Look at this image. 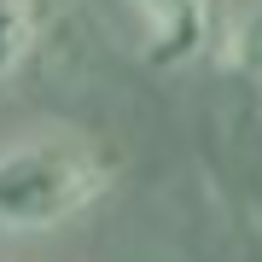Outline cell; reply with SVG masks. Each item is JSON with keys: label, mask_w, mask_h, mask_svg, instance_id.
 I'll list each match as a JSON object with an SVG mask.
<instances>
[{"label": "cell", "mask_w": 262, "mask_h": 262, "mask_svg": "<svg viewBox=\"0 0 262 262\" xmlns=\"http://www.w3.org/2000/svg\"><path fill=\"white\" fill-rule=\"evenodd\" d=\"M105 192V163L82 140H18L0 151V227L41 233Z\"/></svg>", "instance_id": "obj_1"}, {"label": "cell", "mask_w": 262, "mask_h": 262, "mask_svg": "<svg viewBox=\"0 0 262 262\" xmlns=\"http://www.w3.org/2000/svg\"><path fill=\"white\" fill-rule=\"evenodd\" d=\"M134 6L151 24V35H158V58L192 53L210 29V0H134Z\"/></svg>", "instance_id": "obj_2"}, {"label": "cell", "mask_w": 262, "mask_h": 262, "mask_svg": "<svg viewBox=\"0 0 262 262\" xmlns=\"http://www.w3.org/2000/svg\"><path fill=\"white\" fill-rule=\"evenodd\" d=\"M35 47V0H0V76H12Z\"/></svg>", "instance_id": "obj_3"}, {"label": "cell", "mask_w": 262, "mask_h": 262, "mask_svg": "<svg viewBox=\"0 0 262 262\" xmlns=\"http://www.w3.org/2000/svg\"><path fill=\"white\" fill-rule=\"evenodd\" d=\"M233 64L251 70V76H262V12H256V18H245V29L233 35Z\"/></svg>", "instance_id": "obj_4"}]
</instances>
